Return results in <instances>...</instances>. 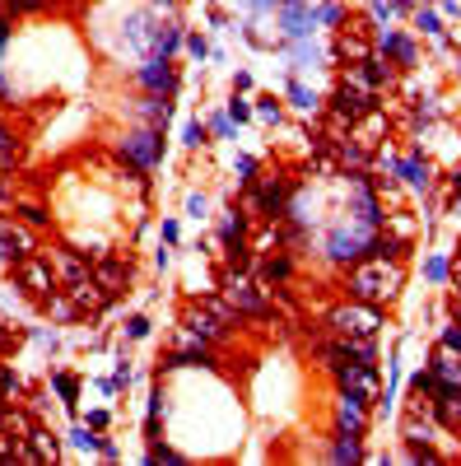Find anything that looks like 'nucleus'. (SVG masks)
I'll use <instances>...</instances> for the list:
<instances>
[{
	"label": "nucleus",
	"mask_w": 461,
	"mask_h": 466,
	"mask_svg": "<svg viewBox=\"0 0 461 466\" xmlns=\"http://www.w3.org/2000/svg\"><path fill=\"white\" fill-rule=\"evenodd\" d=\"M396 285H401V275H396V266H387V261H368V266H359L354 280H349V289H354L359 299H392Z\"/></svg>",
	"instance_id": "1"
},
{
	"label": "nucleus",
	"mask_w": 461,
	"mask_h": 466,
	"mask_svg": "<svg viewBox=\"0 0 461 466\" xmlns=\"http://www.w3.org/2000/svg\"><path fill=\"white\" fill-rule=\"evenodd\" d=\"M340 377H345V397L349 401H373V392H378V373H373L368 364H345L340 368Z\"/></svg>",
	"instance_id": "2"
},
{
	"label": "nucleus",
	"mask_w": 461,
	"mask_h": 466,
	"mask_svg": "<svg viewBox=\"0 0 461 466\" xmlns=\"http://www.w3.org/2000/svg\"><path fill=\"white\" fill-rule=\"evenodd\" d=\"M336 326L345 336H368L373 341V331H378V312H368V308H345V312H336Z\"/></svg>",
	"instance_id": "3"
},
{
	"label": "nucleus",
	"mask_w": 461,
	"mask_h": 466,
	"mask_svg": "<svg viewBox=\"0 0 461 466\" xmlns=\"http://www.w3.org/2000/svg\"><path fill=\"white\" fill-rule=\"evenodd\" d=\"M140 84L154 93H168L173 89V70H168V56H154V61H145V70H140Z\"/></svg>",
	"instance_id": "4"
},
{
	"label": "nucleus",
	"mask_w": 461,
	"mask_h": 466,
	"mask_svg": "<svg viewBox=\"0 0 461 466\" xmlns=\"http://www.w3.org/2000/svg\"><path fill=\"white\" fill-rule=\"evenodd\" d=\"M126 154H131L140 168H149V164L158 159V135H154V131H140V135H131V140H126Z\"/></svg>",
	"instance_id": "5"
},
{
	"label": "nucleus",
	"mask_w": 461,
	"mask_h": 466,
	"mask_svg": "<svg viewBox=\"0 0 461 466\" xmlns=\"http://www.w3.org/2000/svg\"><path fill=\"white\" fill-rule=\"evenodd\" d=\"M443 397H438V406H433V411H438V420L448 424V429H461V387H438Z\"/></svg>",
	"instance_id": "6"
},
{
	"label": "nucleus",
	"mask_w": 461,
	"mask_h": 466,
	"mask_svg": "<svg viewBox=\"0 0 461 466\" xmlns=\"http://www.w3.org/2000/svg\"><path fill=\"white\" fill-rule=\"evenodd\" d=\"M28 448H33V462H57V443L42 429H28Z\"/></svg>",
	"instance_id": "7"
},
{
	"label": "nucleus",
	"mask_w": 461,
	"mask_h": 466,
	"mask_svg": "<svg viewBox=\"0 0 461 466\" xmlns=\"http://www.w3.org/2000/svg\"><path fill=\"white\" fill-rule=\"evenodd\" d=\"M19 280H23L28 289H52V271H47V266H37V261L19 266Z\"/></svg>",
	"instance_id": "8"
},
{
	"label": "nucleus",
	"mask_w": 461,
	"mask_h": 466,
	"mask_svg": "<svg viewBox=\"0 0 461 466\" xmlns=\"http://www.w3.org/2000/svg\"><path fill=\"white\" fill-rule=\"evenodd\" d=\"M438 382L443 387H461V359L457 355H438Z\"/></svg>",
	"instance_id": "9"
},
{
	"label": "nucleus",
	"mask_w": 461,
	"mask_h": 466,
	"mask_svg": "<svg viewBox=\"0 0 461 466\" xmlns=\"http://www.w3.org/2000/svg\"><path fill=\"white\" fill-rule=\"evenodd\" d=\"M336 112H340V117H359V112H363V93L359 89H340L336 93Z\"/></svg>",
	"instance_id": "10"
},
{
	"label": "nucleus",
	"mask_w": 461,
	"mask_h": 466,
	"mask_svg": "<svg viewBox=\"0 0 461 466\" xmlns=\"http://www.w3.org/2000/svg\"><path fill=\"white\" fill-rule=\"evenodd\" d=\"M340 424H345L349 433H359V429H363V406H359V401H349V397L340 401Z\"/></svg>",
	"instance_id": "11"
},
{
	"label": "nucleus",
	"mask_w": 461,
	"mask_h": 466,
	"mask_svg": "<svg viewBox=\"0 0 461 466\" xmlns=\"http://www.w3.org/2000/svg\"><path fill=\"white\" fill-rule=\"evenodd\" d=\"M233 303H238V308H247V312H266V303L257 299V289H252V285H233Z\"/></svg>",
	"instance_id": "12"
},
{
	"label": "nucleus",
	"mask_w": 461,
	"mask_h": 466,
	"mask_svg": "<svg viewBox=\"0 0 461 466\" xmlns=\"http://www.w3.org/2000/svg\"><path fill=\"white\" fill-rule=\"evenodd\" d=\"M57 261H61V275H66V280H70V285H79V280H84V261H79V256H70V252H61V256H57Z\"/></svg>",
	"instance_id": "13"
},
{
	"label": "nucleus",
	"mask_w": 461,
	"mask_h": 466,
	"mask_svg": "<svg viewBox=\"0 0 461 466\" xmlns=\"http://www.w3.org/2000/svg\"><path fill=\"white\" fill-rule=\"evenodd\" d=\"M98 285H107V289H117V285H126V271L117 266V261H107V266H98Z\"/></svg>",
	"instance_id": "14"
},
{
	"label": "nucleus",
	"mask_w": 461,
	"mask_h": 466,
	"mask_svg": "<svg viewBox=\"0 0 461 466\" xmlns=\"http://www.w3.org/2000/svg\"><path fill=\"white\" fill-rule=\"evenodd\" d=\"M261 210H280V200H284V187L280 182H270V187H261Z\"/></svg>",
	"instance_id": "15"
},
{
	"label": "nucleus",
	"mask_w": 461,
	"mask_h": 466,
	"mask_svg": "<svg viewBox=\"0 0 461 466\" xmlns=\"http://www.w3.org/2000/svg\"><path fill=\"white\" fill-rule=\"evenodd\" d=\"M177 42H182V33H177V28H168V33L154 42V52H158V56H168V52H177Z\"/></svg>",
	"instance_id": "16"
},
{
	"label": "nucleus",
	"mask_w": 461,
	"mask_h": 466,
	"mask_svg": "<svg viewBox=\"0 0 461 466\" xmlns=\"http://www.w3.org/2000/svg\"><path fill=\"white\" fill-rule=\"evenodd\" d=\"M149 462H154V466H182V457L168 453V448H154V453H149Z\"/></svg>",
	"instance_id": "17"
},
{
	"label": "nucleus",
	"mask_w": 461,
	"mask_h": 466,
	"mask_svg": "<svg viewBox=\"0 0 461 466\" xmlns=\"http://www.w3.org/2000/svg\"><path fill=\"white\" fill-rule=\"evenodd\" d=\"M410 387H415V392H433V387H438V377H433V373H415V377H410Z\"/></svg>",
	"instance_id": "18"
},
{
	"label": "nucleus",
	"mask_w": 461,
	"mask_h": 466,
	"mask_svg": "<svg viewBox=\"0 0 461 466\" xmlns=\"http://www.w3.org/2000/svg\"><path fill=\"white\" fill-rule=\"evenodd\" d=\"M387 52L401 56V61H410V42H405V38H387Z\"/></svg>",
	"instance_id": "19"
},
{
	"label": "nucleus",
	"mask_w": 461,
	"mask_h": 466,
	"mask_svg": "<svg viewBox=\"0 0 461 466\" xmlns=\"http://www.w3.org/2000/svg\"><path fill=\"white\" fill-rule=\"evenodd\" d=\"M289 275V261H266V280H284Z\"/></svg>",
	"instance_id": "20"
},
{
	"label": "nucleus",
	"mask_w": 461,
	"mask_h": 466,
	"mask_svg": "<svg viewBox=\"0 0 461 466\" xmlns=\"http://www.w3.org/2000/svg\"><path fill=\"white\" fill-rule=\"evenodd\" d=\"M145 117H149V122H168V103H149Z\"/></svg>",
	"instance_id": "21"
},
{
	"label": "nucleus",
	"mask_w": 461,
	"mask_h": 466,
	"mask_svg": "<svg viewBox=\"0 0 461 466\" xmlns=\"http://www.w3.org/2000/svg\"><path fill=\"white\" fill-rule=\"evenodd\" d=\"M336 462H359V448H354V443H340L336 448Z\"/></svg>",
	"instance_id": "22"
},
{
	"label": "nucleus",
	"mask_w": 461,
	"mask_h": 466,
	"mask_svg": "<svg viewBox=\"0 0 461 466\" xmlns=\"http://www.w3.org/2000/svg\"><path fill=\"white\" fill-rule=\"evenodd\" d=\"M23 220H28V224H47V210H37V205H23Z\"/></svg>",
	"instance_id": "23"
},
{
	"label": "nucleus",
	"mask_w": 461,
	"mask_h": 466,
	"mask_svg": "<svg viewBox=\"0 0 461 466\" xmlns=\"http://www.w3.org/2000/svg\"><path fill=\"white\" fill-rule=\"evenodd\" d=\"M201 140H205V126L192 122V126H187V144H201Z\"/></svg>",
	"instance_id": "24"
},
{
	"label": "nucleus",
	"mask_w": 461,
	"mask_h": 466,
	"mask_svg": "<svg viewBox=\"0 0 461 466\" xmlns=\"http://www.w3.org/2000/svg\"><path fill=\"white\" fill-rule=\"evenodd\" d=\"M57 392L70 401V397H75V377H57Z\"/></svg>",
	"instance_id": "25"
},
{
	"label": "nucleus",
	"mask_w": 461,
	"mask_h": 466,
	"mask_svg": "<svg viewBox=\"0 0 461 466\" xmlns=\"http://www.w3.org/2000/svg\"><path fill=\"white\" fill-rule=\"evenodd\" d=\"M0 392H19V377H14V373H0Z\"/></svg>",
	"instance_id": "26"
},
{
	"label": "nucleus",
	"mask_w": 461,
	"mask_h": 466,
	"mask_svg": "<svg viewBox=\"0 0 461 466\" xmlns=\"http://www.w3.org/2000/svg\"><path fill=\"white\" fill-rule=\"evenodd\" d=\"M187 47H192V56H205L210 47H205V38H187Z\"/></svg>",
	"instance_id": "27"
},
{
	"label": "nucleus",
	"mask_w": 461,
	"mask_h": 466,
	"mask_svg": "<svg viewBox=\"0 0 461 466\" xmlns=\"http://www.w3.org/2000/svg\"><path fill=\"white\" fill-rule=\"evenodd\" d=\"M448 350H461V326H448Z\"/></svg>",
	"instance_id": "28"
},
{
	"label": "nucleus",
	"mask_w": 461,
	"mask_h": 466,
	"mask_svg": "<svg viewBox=\"0 0 461 466\" xmlns=\"http://www.w3.org/2000/svg\"><path fill=\"white\" fill-rule=\"evenodd\" d=\"M5 149H10V135H5V131H0V154H5Z\"/></svg>",
	"instance_id": "29"
},
{
	"label": "nucleus",
	"mask_w": 461,
	"mask_h": 466,
	"mask_svg": "<svg viewBox=\"0 0 461 466\" xmlns=\"http://www.w3.org/2000/svg\"><path fill=\"white\" fill-rule=\"evenodd\" d=\"M5 38H10V28H5V19H0V47H5Z\"/></svg>",
	"instance_id": "30"
},
{
	"label": "nucleus",
	"mask_w": 461,
	"mask_h": 466,
	"mask_svg": "<svg viewBox=\"0 0 461 466\" xmlns=\"http://www.w3.org/2000/svg\"><path fill=\"white\" fill-rule=\"evenodd\" d=\"M0 415H5V401H0Z\"/></svg>",
	"instance_id": "31"
},
{
	"label": "nucleus",
	"mask_w": 461,
	"mask_h": 466,
	"mask_svg": "<svg viewBox=\"0 0 461 466\" xmlns=\"http://www.w3.org/2000/svg\"><path fill=\"white\" fill-rule=\"evenodd\" d=\"M163 5H168V0H163Z\"/></svg>",
	"instance_id": "32"
}]
</instances>
